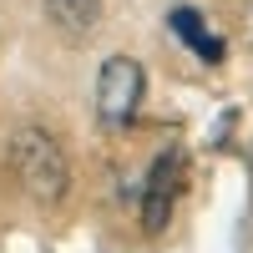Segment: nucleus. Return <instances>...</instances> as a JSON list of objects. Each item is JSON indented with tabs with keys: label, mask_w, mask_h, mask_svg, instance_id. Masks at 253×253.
Listing matches in <instances>:
<instances>
[{
	"label": "nucleus",
	"mask_w": 253,
	"mask_h": 253,
	"mask_svg": "<svg viewBox=\"0 0 253 253\" xmlns=\"http://www.w3.org/2000/svg\"><path fill=\"white\" fill-rule=\"evenodd\" d=\"M167 26H172V36L182 41L187 51H198V56L208 61V66H218V61H223V41H218L213 31H208V20H203V15H198L193 5L172 10V15H167Z\"/></svg>",
	"instance_id": "obj_4"
},
{
	"label": "nucleus",
	"mask_w": 253,
	"mask_h": 253,
	"mask_svg": "<svg viewBox=\"0 0 253 253\" xmlns=\"http://www.w3.org/2000/svg\"><path fill=\"white\" fill-rule=\"evenodd\" d=\"M142 96H147V71H142L137 56H107L101 61L91 101H96V122L107 126V132H122V126L137 117Z\"/></svg>",
	"instance_id": "obj_2"
},
{
	"label": "nucleus",
	"mask_w": 253,
	"mask_h": 253,
	"mask_svg": "<svg viewBox=\"0 0 253 253\" xmlns=\"http://www.w3.org/2000/svg\"><path fill=\"white\" fill-rule=\"evenodd\" d=\"M177 193H182V152H162L147 172V187H142V228L147 233H162L167 218L177 208Z\"/></svg>",
	"instance_id": "obj_3"
},
{
	"label": "nucleus",
	"mask_w": 253,
	"mask_h": 253,
	"mask_svg": "<svg viewBox=\"0 0 253 253\" xmlns=\"http://www.w3.org/2000/svg\"><path fill=\"white\" fill-rule=\"evenodd\" d=\"M248 182H253V152H248Z\"/></svg>",
	"instance_id": "obj_6"
},
{
	"label": "nucleus",
	"mask_w": 253,
	"mask_h": 253,
	"mask_svg": "<svg viewBox=\"0 0 253 253\" xmlns=\"http://www.w3.org/2000/svg\"><path fill=\"white\" fill-rule=\"evenodd\" d=\"M5 157H10L15 182L26 187V198H36L41 208L66 203V193H71V162H66V147H61L46 126H15L10 142H5Z\"/></svg>",
	"instance_id": "obj_1"
},
{
	"label": "nucleus",
	"mask_w": 253,
	"mask_h": 253,
	"mask_svg": "<svg viewBox=\"0 0 253 253\" xmlns=\"http://www.w3.org/2000/svg\"><path fill=\"white\" fill-rule=\"evenodd\" d=\"M46 20L66 41H86L101 20V0H46Z\"/></svg>",
	"instance_id": "obj_5"
}]
</instances>
